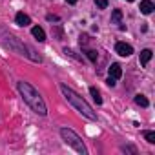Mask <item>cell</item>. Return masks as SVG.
I'll return each mask as SVG.
<instances>
[{
    "instance_id": "obj_1",
    "label": "cell",
    "mask_w": 155,
    "mask_h": 155,
    "mask_svg": "<svg viewBox=\"0 0 155 155\" xmlns=\"http://www.w3.org/2000/svg\"><path fill=\"white\" fill-rule=\"evenodd\" d=\"M17 86H18V91H20L24 102H26L37 115L46 117V115H48V108H46V102H44V99L40 97V93H38L29 82H24V81H20Z\"/></svg>"
},
{
    "instance_id": "obj_2",
    "label": "cell",
    "mask_w": 155,
    "mask_h": 155,
    "mask_svg": "<svg viewBox=\"0 0 155 155\" xmlns=\"http://www.w3.org/2000/svg\"><path fill=\"white\" fill-rule=\"evenodd\" d=\"M60 91H62V95L66 97V101L79 111V113H82L86 119H90V120H97V113L93 111V108L79 95V93H75L71 88H68L66 84H60Z\"/></svg>"
},
{
    "instance_id": "obj_3",
    "label": "cell",
    "mask_w": 155,
    "mask_h": 155,
    "mask_svg": "<svg viewBox=\"0 0 155 155\" xmlns=\"http://www.w3.org/2000/svg\"><path fill=\"white\" fill-rule=\"evenodd\" d=\"M4 42H6V46H9L13 51H18L20 55H26V57H29L31 60H35V62H40L42 60V57L40 55H35V51L29 48V46H26V44H22L17 37H4Z\"/></svg>"
},
{
    "instance_id": "obj_4",
    "label": "cell",
    "mask_w": 155,
    "mask_h": 155,
    "mask_svg": "<svg viewBox=\"0 0 155 155\" xmlns=\"http://www.w3.org/2000/svg\"><path fill=\"white\" fill-rule=\"evenodd\" d=\"M60 137H62V139H64V142H66L68 146H71L77 153H82V155H86V153H88V150H86V146H84L82 139L77 135L73 130H69V128H62V130H60Z\"/></svg>"
},
{
    "instance_id": "obj_5",
    "label": "cell",
    "mask_w": 155,
    "mask_h": 155,
    "mask_svg": "<svg viewBox=\"0 0 155 155\" xmlns=\"http://www.w3.org/2000/svg\"><path fill=\"white\" fill-rule=\"evenodd\" d=\"M115 51H117L120 57H130V55L133 53V48H131L130 44H126V42H117Z\"/></svg>"
},
{
    "instance_id": "obj_6",
    "label": "cell",
    "mask_w": 155,
    "mask_h": 155,
    "mask_svg": "<svg viewBox=\"0 0 155 155\" xmlns=\"http://www.w3.org/2000/svg\"><path fill=\"white\" fill-rule=\"evenodd\" d=\"M153 9H155V6H153V2H151V0H142V2H140V13H144V15H150Z\"/></svg>"
},
{
    "instance_id": "obj_7",
    "label": "cell",
    "mask_w": 155,
    "mask_h": 155,
    "mask_svg": "<svg viewBox=\"0 0 155 155\" xmlns=\"http://www.w3.org/2000/svg\"><path fill=\"white\" fill-rule=\"evenodd\" d=\"M120 75H122V68H120V64H111L110 66V77L111 79H120Z\"/></svg>"
},
{
    "instance_id": "obj_8",
    "label": "cell",
    "mask_w": 155,
    "mask_h": 155,
    "mask_svg": "<svg viewBox=\"0 0 155 155\" xmlns=\"http://www.w3.org/2000/svg\"><path fill=\"white\" fill-rule=\"evenodd\" d=\"M15 20H17V24H18V26H22V28H24V26H29V24H31V18H29V17H28L26 13H17Z\"/></svg>"
},
{
    "instance_id": "obj_9",
    "label": "cell",
    "mask_w": 155,
    "mask_h": 155,
    "mask_svg": "<svg viewBox=\"0 0 155 155\" xmlns=\"http://www.w3.org/2000/svg\"><path fill=\"white\" fill-rule=\"evenodd\" d=\"M31 33H33V37L38 40V42H42V40H46V33H44V29L40 28V26H35L33 29H31Z\"/></svg>"
},
{
    "instance_id": "obj_10",
    "label": "cell",
    "mask_w": 155,
    "mask_h": 155,
    "mask_svg": "<svg viewBox=\"0 0 155 155\" xmlns=\"http://www.w3.org/2000/svg\"><path fill=\"white\" fill-rule=\"evenodd\" d=\"M150 58H151V49H142V51H140V64H142V66L148 64Z\"/></svg>"
},
{
    "instance_id": "obj_11",
    "label": "cell",
    "mask_w": 155,
    "mask_h": 155,
    "mask_svg": "<svg viewBox=\"0 0 155 155\" xmlns=\"http://www.w3.org/2000/svg\"><path fill=\"white\" fill-rule=\"evenodd\" d=\"M90 93H91V97H93V101H95L97 104H102V97H101V93H99V90H97L95 86L90 88Z\"/></svg>"
},
{
    "instance_id": "obj_12",
    "label": "cell",
    "mask_w": 155,
    "mask_h": 155,
    "mask_svg": "<svg viewBox=\"0 0 155 155\" xmlns=\"http://www.w3.org/2000/svg\"><path fill=\"white\" fill-rule=\"evenodd\" d=\"M120 20H122V11H120V9H115V11L111 13V22H113V24H119Z\"/></svg>"
},
{
    "instance_id": "obj_13",
    "label": "cell",
    "mask_w": 155,
    "mask_h": 155,
    "mask_svg": "<svg viewBox=\"0 0 155 155\" xmlns=\"http://www.w3.org/2000/svg\"><path fill=\"white\" fill-rule=\"evenodd\" d=\"M135 102H137L139 106H142V108H146V106L150 104V102H148V99H146L144 95H137V97H135Z\"/></svg>"
},
{
    "instance_id": "obj_14",
    "label": "cell",
    "mask_w": 155,
    "mask_h": 155,
    "mask_svg": "<svg viewBox=\"0 0 155 155\" xmlns=\"http://www.w3.org/2000/svg\"><path fill=\"white\" fill-rule=\"evenodd\" d=\"M144 139L150 144H155V131H144Z\"/></svg>"
},
{
    "instance_id": "obj_15",
    "label": "cell",
    "mask_w": 155,
    "mask_h": 155,
    "mask_svg": "<svg viewBox=\"0 0 155 155\" xmlns=\"http://www.w3.org/2000/svg\"><path fill=\"white\" fill-rule=\"evenodd\" d=\"M84 53L88 55V58H90L91 62H97V51H93V49H86Z\"/></svg>"
},
{
    "instance_id": "obj_16",
    "label": "cell",
    "mask_w": 155,
    "mask_h": 155,
    "mask_svg": "<svg viewBox=\"0 0 155 155\" xmlns=\"http://www.w3.org/2000/svg\"><path fill=\"white\" fill-rule=\"evenodd\" d=\"M95 4H97L101 9H106V8H108V0H95Z\"/></svg>"
},
{
    "instance_id": "obj_17",
    "label": "cell",
    "mask_w": 155,
    "mask_h": 155,
    "mask_svg": "<svg viewBox=\"0 0 155 155\" xmlns=\"http://www.w3.org/2000/svg\"><path fill=\"white\" fill-rule=\"evenodd\" d=\"M106 84H108V86H111V88H113V86H115V79H111V77H110V79H108V81H106Z\"/></svg>"
},
{
    "instance_id": "obj_18",
    "label": "cell",
    "mask_w": 155,
    "mask_h": 155,
    "mask_svg": "<svg viewBox=\"0 0 155 155\" xmlns=\"http://www.w3.org/2000/svg\"><path fill=\"white\" fill-rule=\"evenodd\" d=\"M68 4H77V0H66Z\"/></svg>"
},
{
    "instance_id": "obj_19",
    "label": "cell",
    "mask_w": 155,
    "mask_h": 155,
    "mask_svg": "<svg viewBox=\"0 0 155 155\" xmlns=\"http://www.w3.org/2000/svg\"><path fill=\"white\" fill-rule=\"evenodd\" d=\"M128 2H133V0H128Z\"/></svg>"
}]
</instances>
